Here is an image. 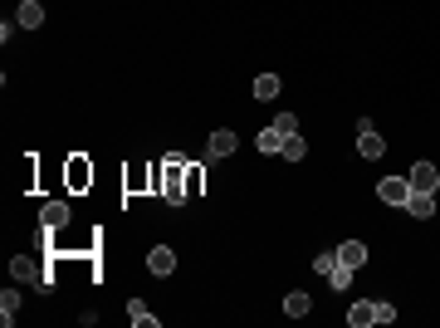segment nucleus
I'll use <instances>...</instances> for the list:
<instances>
[{
  "label": "nucleus",
  "instance_id": "nucleus-2",
  "mask_svg": "<svg viewBox=\"0 0 440 328\" xmlns=\"http://www.w3.org/2000/svg\"><path fill=\"white\" fill-rule=\"evenodd\" d=\"M10 280H15V284H39V289H44V275L34 269L30 255H15V260H10Z\"/></svg>",
  "mask_w": 440,
  "mask_h": 328
},
{
  "label": "nucleus",
  "instance_id": "nucleus-15",
  "mask_svg": "<svg viewBox=\"0 0 440 328\" xmlns=\"http://www.w3.org/2000/svg\"><path fill=\"white\" fill-rule=\"evenodd\" d=\"M303 157H308V142H303L299 133H294V137H284V162H303Z\"/></svg>",
  "mask_w": 440,
  "mask_h": 328
},
{
  "label": "nucleus",
  "instance_id": "nucleus-19",
  "mask_svg": "<svg viewBox=\"0 0 440 328\" xmlns=\"http://www.w3.org/2000/svg\"><path fill=\"white\" fill-rule=\"evenodd\" d=\"M274 128H279L284 137H294V133H299V118H294V113H279V118H274Z\"/></svg>",
  "mask_w": 440,
  "mask_h": 328
},
{
  "label": "nucleus",
  "instance_id": "nucleus-3",
  "mask_svg": "<svg viewBox=\"0 0 440 328\" xmlns=\"http://www.w3.org/2000/svg\"><path fill=\"white\" fill-rule=\"evenodd\" d=\"M406 182H411V191H440V172L430 167V162H416Z\"/></svg>",
  "mask_w": 440,
  "mask_h": 328
},
{
  "label": "nucleus",
  "instance_id": "nucleus-7",
  "mask_svg": "<svg viewBox=\"0 0 440 328\" xmlns=\"http://www.w3.org/2000/svg\"><path fill=\"white\" fill-rule=\"evenodd\" d=\"M147 269H152V275H161V280H167L172 269H177V255H172L167 245H157V250L147 255Z\"/></svg>",
  "mask_w": 440,
  "mask_h": 328
},
{
  "label": "nucleus",
  "instance_id": "nucleus-9",
  "mask_svg": "<svg viewBox=\"0 0 440 328\" xmlns=\"http://www.w3.org/2000/svg\"><path fill=\"white\" fill-rule=\"evenodd\" d=\"M357 152H362V162H377L381 152H387V142L377 137V128H367V133H357Z\"/></svg>",
  "mask_w": 440,
  "mask_h": 328
},
{
  "label": "nucleus",
  "instance_id": "nucleus-20",
  "mask_svg": "<svg viewBox=\"0 0 440 328\" xmlns=\"http://www.w3.org/2000/svg\"><path fill=\"white\" fill-rule=\"evenodd\" d=\"M372 313H377V323H392V318H397V309H392L387 299H377V304H372Z\"/></svg>",
  "mask_w": 440,
  "mask_h": 328
},
{
  "label": "nucleus",
  "instance_id": "nucleus-6",
  "mask_svg": "<svg viewBox=\"0 0 440 328\" xmlns=\"http://www.w3.org/2000/svg\"><path fill=\"white\" fill-rule=\"evenodd\" d=\"M39 226H44V231H64V226H69V206H64V201H49L44 215H39Z\"/></svg>",
  "mask_w": 440,
  "mask_h": 328
},
{
  "label": "nucleus",
  "instance_id": "nucleus-11",
  "mask_svg": "<svg viewBox=\"0 0 440 328\" xmlns=\"http://www.w3.org/2000/svg\"><path fill=\"white\" fill-rule=\"evenodd\" d=\"M15 313H20V289H6V294H0V323H15Z\"/></svg>",
  "mask_w": 440,
  "mask_h": 328
},
{
  "label": "nucleus",
  "instance_id": "nucleus-13",
  "mask_svg": "<svg viewBox=\"0 0 440 328\" xmlns=\"http://www.w3.org/2000/svg\"><path fill=\"white\" fill-rule=\"evenodd\" d=\"M274 93H279V74H259V79H254V98L269 103Z\"/></svg>",
  "mask_w": 440,
  "mask_h": 328
},
{
  "label": "nucleus",
  "instance_id": "nucleus-8",
  "mask_svg": "<svg viewBox=\"0 0 440 328\" xmlns=\"http://www.w3.org/2000/svg\"><path fill=\"white\" fill-rule=\"evenodd\" d=\"M15 25L20 30H39L44 25V6H39V0H25V6L15 10Z\"/></svg>",
  "mask_w": 440,
  "mask_h": 328
},
{
  "label": "nucleus",
  "instance_id": "nucleus-10",
  "mask_svg": "<svg viewBox=\"0 0 440 328\" xmlns=\"http://www.w3.org/2000/svg\"><path fill=\"white\" fill-rule=\"evenodd\" d=\"M240 147V137L230 133V128H220V133H210V157H230Z\"/></svg>",
  "mask_w": 440,
  "mask_h": 328
},
{
  "label": "nucleus",
  "instance_id": "nucleus-18",
  "mask_svg": "<svg viewBox=\"0 0 440 328\" xmlns=\"http://www.w3.org/2000/svg\"><path fill=\"white\" fill-rule=\"evenodd\" d=\"M338 264H343V260H338V250H323V255L313 260V269H318V275H333Z\"/></svg>",
  "mask_w": 440,
  "mask_h": 328
},
{
  "label": "nucleus",
  "instance_id": "nucleus-4",
  "mask_svg": "<svg viewBox=\"0 0 440 328\" xmlns=\"http://www.w3.org/2000/svg\"><path fill=\"white\" fill-rule=\"evenodd\" d=\"M406 211L416 215V221H430V215H435V191H411L406 196Z\"/></svg>",
  "mask_w": 440,
  "mask_h": 328
},
{
  "label": "nucleus",
  "instance_id": "nucleus-14",
  "mask_svg": "<svg viewBox=\"0 0 440 328\" xmlns=\"http://www.w3.org/2000/svg\"><path fill=\"white\" fill-rule=\"evenodd\" d=\"M308 309H313V304H308V294H303V289H294V294L284 299V313H289V318H303Z\"/></svg>",
  "mask_w": 440,
  "mask_h": 328
},
{
  "label": "nucleus",
  "instance_id": "nucleus-17",
  "mask_svg": "<svg viewBox=\"0 0 440 328\" xmlns=\"http://www.w3.org/2000/svg\"><path fill=\"white\" fill-rule=\"evenodd\" d=\"M348 323H352V328H367V323H377L372 304H352V309H348Z\"/></svg>",
  "mask_w": 440,
  "mask_h": 328
},
{
  "label": "nucleus",
  "instance_id": "nucleus-5",
  "mask_svg": "<svg viewBox=\"0 0 440 328\" xmlns=\"http://www.w3.org/2000/svg\"><path fill=\"white\" fill-rule=\"evenodd\" d=\"M338 260H343V264L352 269V275H357V269L367 264V245H362V240H343V245H338Z\"/></svg>",
  "mask_w": 440,
  "mask_h": 328
},
{
  "label": "nucleus",
  "instance_id": "nucleus-12",
  "mask_svg": "<svg viewBox=\"0 0 440 328\" xmlns=\"http://www.w3.org/2000/svg\"><path fill=\"white\" fill-rule=\"evenodd\" d=\"M254 147H259V152H284V133H279V128H264V133L254 137Z\"/></svg>",
  "mask_w": 440,
  "mask_h": 328
},
{
  "label": "nucleus",
  "instance_id": "nucleus-16",
  "mask_svg": "<svg viewBox=\"0 0 440 328\" xmlns=\"http://www.w3.org/2000/svg\"><path fill=\"white\" fill-rule=\"evenodd\" d=\"M128 318H132L137 328H152V323H157V313H147V304H142V299H132V304H128Z\"/></svg>",
  "mask_w": 440,
  "mask_h": 328
},
{
  "label": "nucleus",
  "instance_id": "nucleus-1",
  "mask_svg": "<svg viewBox=\"0 0 440 328\" xmlns=\"http://www.w3.org/2000/svg\"><path fill=\"white\" fill-rule=\"evenodd\" d=\"M377 196L387 201V206H406V196H411V182H406V177H387V182H377Z\"/></svg>",
  "mask_w": 440,
  "mask_h": 328
},
{
  "label": "nucleus",
  "instance_id": "nucleus-22",
  "mask_svg": "<svg viewBox=\"0 0 440 328\" xmlns=\"http://www.w3.org/2000/svg\"><path fill=\"white\" fill-rule=\"evenodd\" d=\"M196 186H201V172H196V167H186V196H196Z\"/></svg>",
  "mask_w": 440,
  "mask_h": 328
},
{
  "label": "nucleus",
  "instance_id": "nucleus-21",
  "mask_svg": "<svg viewBox=\"0 0 440 328\" xmlns=\"http://www.w3.org/2000/svg\"><path fill=\"white\" fill-rule=\"evenodd\" d=\"M88 177H93V172H88V167H83V162H74V167H69V182H74V186H83V182H88Z\"/></svg>",
  "mask_w": 440,
  "mask_h": 328
}]
</instances>
